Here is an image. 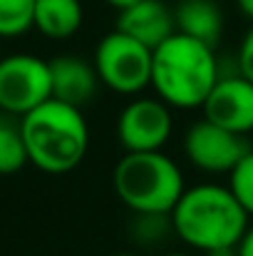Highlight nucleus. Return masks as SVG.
<instances>
[{
  "mask_svg": "<svg viewBox=\"0 0 253 256\" xmlns=\"http://www.w3.org/2000/svg\"><path fill=\"white\" fill-rule=\"evenodd\" d=\"M171 229L181 242L204 254L236 249L249 229V212L231 186L199 184L181 194L171 212Z\"/></svg>",
  "mask_w": 253,
  "mask_h": 256,
  "instance_id": "obj_1",
  "label": "nucleus"
},
{
  "mask_svg": "<svg viewBox=\"0 0 253 256\" xmlns=\"http://www.w3.org/2000/svg\"><path fill=\"white\" fill-rule=\"evenodd\" d=\"M27 157L47 174L72 172L87 154L89 127L80 107L50 97L20 120Z\"/></svg>",
  "mask_w": 253,
  "mask_h": 256,
  "instance_id": "obj_2",
  "label": "nucleus"
},
{
  "mask_svg": "<svg viewBox=\"0 0 253 256\" xmlns=\"http://www.w3.org/2000/svg\"><path fill=\"white\" fill-rule=\"evenodd\" d=\"M216 82L219 62L214 48L184 32H174L167 42L154 50L152 87L171 107H201Z\"/></svg>",
  "mask_w": 253,
  "mask_h": 256,
  "instance_id": "obj_3",
  "label": "nucleus"
},
{
  "mask_svg": "<svg viewBox=\"0 0 253 256\" xmlns=\"http://www.w3.org/2000/svg\"><path fill=\"white\" fill-rule=\"evenodd\" d=\"M117 196L134 214H169L179 204L184 174L176 162L159 152H127L112 172Z\"/></svg>",
  "mask_w": 253,
  "mask_h": 256,
  "instance_id": "obj_4",
  "label": "nucleus"
},
{
  "mask_svg": "<svg viewBox=\"0 0 253 256\" xmlns=\"http://www.w3.org/2000/svg\"><path fill=\"white\" fill-rule=\"evenodd\" d=\"M154 50L122 30L107 32L94 50V68L104 85L122 94H137L152 85Z\"/></svg>",
  "mask_w": 253,
  "mask_h": 256,
  "instance_id": "obj_5",
  "label": "nucleus"
},
{
  "mask_svg": "<svg viewBox=\"0 0 253 256\" xmlns=\"http://www.w3.org/2000/svg\"><path fill=\"white\" fill-rule=\"evenodd\" d=\"M52 97L50 62L17 52L0 60V110L10 114H27Z\"/></svg>",
  "mask_w": 253,
  "mask_h": 256,
  "instance_id": "obj_6",
  "label": "nucleus"
},
{
  "mask_svg": "<svg viewBox=\"0 0 253 256\" xmlns=\"http://www.w3.org/2000/svg\"><path fill=\"white\" fill-rule=\"evenodd\" d=\"M251 150L246 134L229 132L209 120L191 124L184 137V152L189 162L209 174H231Z\"/></svg>",
  "mask_w": 253,
  "mask_h": 256,
  "instance_id": "obj_7",
  "label": "nucleus"
},
{
  "mask_svg": "<svg viewBox=\"0 0 253 256\" xmlns=\"http://www.w3.org/2000/svg\"><path fill=\"white\" fill-rule=\"evenodd\" d=\"M171 130L174 120L162 97H137L117 120V137L127 152H159L169 142Z\"/></svg>",
  "mask_w": 253,
  "mask_h": 256,
  "instance_id": "obj_8",
  "label": "nucleus"
},
{
  "mask_svg": "<svg viewBox=\"0 0 253 256\" xmlns=\"http://www.w3.org/2000/svg\"><path fill=\"white\" fill-rule=\"evenodd\" d=\"M201 110L204 120L229 132L249 134L253 132V82L241 72L236 78H219Z\"/></svg>",
  "mask_w": 253,
  "mask_h": 256,
  "instance_id": "obj_9",
  "label": "nucleus"
},
{
  "mask_svg": "<svg viewBox=\"0 0 253 256\" xmlns=\"http://www.w3.org/2000/svg\"><path fill=\"white\" fill-rule=\"evenodd\" d=\"M117 30L157 50L176 32V18L162 0H139L127 10H119Z\"/></svg>",
  "mask_w": 253,
  "mask_h": 256,
  "instance_id": "obj_10",
  "label": "nucleus"
},
{
  "mask_svg": "<svg viewBox=\"0 0 253 256\" xmlns=\"http://www.w3.org/2000/svg\"><path fill=\"white\" fill-rule=\"evenodd\" d=\"M50 78H52V97L75 104L80 110L97 94V87L102 82L97 68L75 55H60L50 60Z\"/></svg>",
  "mask_w": 253,
  "mask_h": 256,
  "instance_id": "obj_11",
  "label": "nucleus"
},
{
  "mask_svg": "<svg viewBox=\"0 0 253 256\" xmlns=\"http://www.w3.org/2000/svg\"><path fill=\"white\" fill-rule=\"evenodd\" d=\"M176 32H184L209 48H216L224 30V15L216 0H181L174 10Z\"/></svg>",
  "mask_w": 253,
  "mask_h": 256,
  "instance_id": "obj_12",
  "label": "nucleus"
},
{
  "mask_svg": "<svg viewBox=\"0 0 253 256\" xmlns=\"http://www.w3.org/2000/svg\"><path fill=\"white\" fill-rule=\"evenodd\" d=\"M82 18L80 0H35L32 28L50 40H67L82 28Z\"/></svg>",
  "mask_w": 253,
  "mask_h": 256,
  "instance_id": "obj_13",
  "label": "nucleus"
},
{
  "mask_svg": "<svg viewBox=\"0 0 253 256\" xmlns=\"http://www.w3.org/2000/svg\"><path fill=\"white\" fill-rule=\"evenodd\" d=\"M30 162L20 124L0 120V174H15Z\"/></svg>",
  "mask_w": 253,
  "mask_h": 256,
  "instance_id": "obj_14",
  "label": "nucleus"
},
{
  "mask_svg": "<svg viewBox=\"0 0 253 256\" xmlns=\"http://www.w3.org/2000/svg\"><path fill=\"white\" fill-rule=\"evenodd\" d=\"M35 0H0V38H17L32 28Z\"/></svg>",
  "mask_w": 253,
  "mask_h": 256,
  "instance_id": "obj_15",
  "label": "nucleus"
},
{
  "mask_svg": "<svg viewBox=\"0 0 253 256\" xmlns=\"http://www.w3.org/2000/svg\"><path fill=\"white\" fill-rule=\"evenodd\" d=\"M229 186L236 194V199L244 204L249 216H253V150L229 174Z\"/></svg>",
  "mask_w": 253,
  "mask_h": 256,
  "instance_id": "obj_16",
  "label": "nucleus"
},
{
  "mask_svg": "<svg viewBox=\"0 0 253 256\" xmlns=\"http://www.w3.org/2000/svg\"><path fill=\"white\" fill-rule=\"evenodd\" d=\"M239 70L244 78H249L253 82V25L249 28V32L241 42V50H239Z\"/></svg>",
  "mask_w": 253,
  "mask_h": 256,
  "instance_id": "obj_17",
  "label": "nucleus"
},
{
  "mask_svg": "<svg viewBox=\"0 0 253 256\" xmlns=\"http://www.w3.org/2000/svg\"><path fill=\"white\" fill-rule=\"evenodd\" d=\"M236 256H253V226H249L246 234L241 236V242L236 246Z\"/></svg>",
  "mask_w": 253,
  "mask_h": 256,
  "instance_id": "obj_18",
  "label": "nucleus"
},
{
  "mask_svg": "<svg viewBox=\"0 0 253 256\" xmlns=\"http://www.w3.org/2000/svg\"><path fill=\"white\" fill-rule=\"evenodd\" d=\"M107 5H112V8H117V10H127L129 5H134V2H139V0H104Z\"/></svg>",
  "mask_w": 253,
  "mask_h": 256,
  "instance_id": "obj_19",
  "label": "nucleus"
},
{
  "mask_svg": "<svg viewBox=\"0 0 253 256\" xmlns=\"http://www.w3.org/2000/svg\"><path fill=\"white\" fill-rule=\"evenodd\" d=\"M239 8L249 20H253V0H239Z\"/></svg>",
  "mask_w": 253,
  "mask_h": 256,
  "instance_id": "obj_20",
  "label": "nucleus"
},
{
  "mask_svg": "<svg viewBox=\"0 0 253 256\" xmlns=\"http://www.w3.org/2000/svg\"><path fill=\"white\" fill-rule=\"evenodd\" d=\"M109 256H134V254H109Z\"/></svg>",
  "mask_w": 253,
  "mask_h": 256,
  "instance_id": "obj_21",
  "label": "nucleus"
},
{
  "mask_svg": "<svg viewBox=\"0 0 253 256\" xmlns=\"http://www.w3.org/2000/svg\"><path fill=\"white\" fill-rule=\"evenodd\" d=\"M167 256H189V254H167Z\"/></svg>",
  "mask_w": 253,
  "mask_h": 256,
  "instance_id": "obj_22",
  "label": "nucleus"
},
{
  "mask_svg": "<svg viewBox=\"0 0 253 256\" xmlns=\"http://www.w3.org/2000/svg\"><path fill=\"white\" fill-rule=\"evenodd\" d=\"M0 60H2V50H0Z\"/></svg>",
  "mask_w": 253,
  "mask_h": 256,
  "instance_id": "obj_23",
  "label": "nucleus"
}]
</instances>
